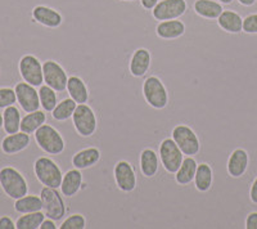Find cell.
<instances>
[{
	"label": "cell",
	"mask_w": 257,
	"mask_h": 229,
	"mask_svg": "<svg viewBox=\"0 0 257 229\" xmlns=\"http://www.w3.org/2000/svg\"><path fill=\"white\" fill-rule=\"evenodd\" d=\"M82 174L79 169H71L63 175L61 184V192L64 197H73L82 188Z\"/></svg>",
	"instance_id": "obj_18"
},
{
	"label": "cell",
	"mask_w": 257,
	"mask_h": 229,
	"mask_svg": "<svg viewBox=\"0 0 257 229\" xmlns=\"http://www.w3.org/2000/svg\"><path fill=\"white\" fill-rule=\"evenodd\" d=\"M158 2H160V0H141L142 7H143L144 9H147V11H152V9L157 6Z\"/></svg>",
	"instance_id": "obj_40"
},
{
	"label": "cell",
	"mask_w": 257,
	"mask_h": 229,
	"mask_svg": "<svg viewBox=\"0 0 257 229\" xmlns=\"http://www.w3.org/2000/svg\"><path fill=\"white\" fill-rule=\"evenodd\" d=\"M34 171L39 182L49 188H61L63 174L57 162L49 157H39L34 164Z\"/></svg>",
	"instance_id": "obj_2"
},
{
	"label": "cell",
	"mask_w": 257,
	"mask_h": 229,
	"mask_svg": "<svg viewBox=\"0 0 257 229\" xmlns=\"http://www.w3.org/2000/svg\"><path fill=\"white\" fill-rule=\"evenodd\" d=\"M45 214L43 211L29 212V214H22L16 221V228L17 229H40L41 223L44 221Z\"/></svg>",
	"instance_id": "obj_31"
},
{
	"label": "cell",
	"mask_w": 257,
	"mask_h": 229,
	"mask_svg": "<svg viewBox=\"0 0 257 229\" xmlns=\"http://www.w3.org/2000/svg\"><path fill=\"white\" fill-rule=\"evenodd\" d=\"M32 18L35 22L48 29H57L63 22V17L58 11L45 6H36L32 9Z\"/></svg>",
	"instance_id": "obj_14"
},
{
	"label": "cell",
	"mask_w": 257,
	"mask_h": 229,
	"mask_svg": "<svg viewBox=\"0 0 257 229\" xmlns=\"http://www.w3.org/2000/svg\"><path fill=\"white\" fill-rule=\"evenodd\" d=\"M0 229H16V223L9 216L0 217Z\"/></svg>",
	"instance_id": "obj_37"
},
{
	"label": "cell",
	"mask_w": 257,
	"mask_h": 229,
	"mask_svg": "<svg viewBox=\"0 0 257 229\" xmlns=\"http://www.w3.org/2000/svg\"><path fill=\"white\" fill-rule=\"evenodd\" d=\"M17 102L15 89L11 88H0V109L13 106Z\"/></svg>",
	"instance_id": "obj_34"
},
{
	"label": "cell",
	"mask_w": 257,
	"mask_h": 229,
	"mask_svg": "<svg viewBox=\"0 0 257 229\" xmlns=\"http://www.w3.org/2000/svg\"><path fill=\"white\" fill-rule=\"evenodd\" d=\"M245 228L247 229H257V211L249 212L245 219Z\"/></svg>",
	"instance_id": "obj_36"
},
{
	"label": "cell",
	"mask_w": 257,
	"mask_h": 229,
	"mask_svg": "<svg viewBox=\"0 0 257 229\" xmlns=\"http://www.w3.org/2000/svg\"><path fill=\"white\" fill-rule=\"evenodd\" d=\"M15 210L18 214H29V212L41 211L43 210V201L40 196L35 194H26L21 197L15 202Z\"/></svg>",
	"instance_id": "obj_28"
},
{
	"label": "cell",
	"mask_w": 257,
	"mask_h": 229,
	"mask_svg": "<svg viewBox=\"0 0 257 229\" xmlns=\"http://www.w3.org/2000/svg\"><path fill=\"white\" fill-rule=\"evenodd\" d=\"M123 2H134V0H123Z\"/></svg>",
	"instance_id": "obj_44"
},
{
	"label": "cell",
	"mask_w": 257,
	"mask_h": 229,
	"mask_svg": "<svg viewBox=\"0 0 257 229\" xmlns=\"http://www.w3.org/2000/svg\"><path fill=\"white\" fill-rule=\"evenodd\" d=\"M185 0H161L152 9L153 17L157 21L178 20L187 12Z\"/></svg>",
	"instance_id": "obj_11"
},
{
	"label": "cell",
	"mask_w": 257,
	"mask_h": 229,
	"mask_svg": "<svg viewBox=\"0 0 257 229\" xmlns=\"http://www.w3.org/2000/svg\"><path fill=\"white\" fill-rule=\"evenodd\" d=\"M219 2L221 4H230V3H233V0H219Z\"/></svg>",
	"instance_id": "obj_42"
},
{
	"label": "cell",
	"mask_w": 257,
	"mask_h": 229,
	"mask_svg": "<svg viewBox=\"0 0 257 229\" xmlns=\"http://www.w3.org/2000/svg\"><path fill=\"white\" fill-rule=\"evenodd\" d=\"M114 182H116L117 188L125 193H130L137 188V174H135L134 168L130 162L118 161L114 166Z\"/></svg>",
	"instance_id": "obj_12"
},
{
	"label": "cell",
	"mask_w": 257,
	"mask_h": 229,
	"mask_svg": "<svg viewBox=\"0 0 257 229\" xmlns=\"http://www.w3.org/2000/svg\"><path fill=\"white\" fill-rule=\"evenodd\" d=\"M35 142L41 151L48 155H61L66 148L63 137L52 125L44 124L35 132Z\"/></svg>",
	"instance_id": "obj_3"
},
{
	"label": "cell",
	"mask_w": 257,
	"mask_h": 229,
	"mask_svg": "<svg viewBox=\"0 0 257 229\" xmlns=\"http://www.w3.org/2000/svg\"><path fill=\"white\" fill-rule=\"evenodd\" d=\"M160 160L167 173L175 174L183 164L184 153L173 138H166L160 144Z\"/></svg>",
	"instance_id": "obj_7"
},
{
	"label": "cell",
	"mask_w": 257,
	"mask_h": 229,
	"mask_svg": "<svg viewBox=\"0 0 257 229\" xmlns=\"http://www.w3.org/2000/svg\"><path fill=\"white\" fill-rule=\"evenodd\" d=\"M222 11L224 8L220 2H215V0H196L194 2V12L206 20H217Z\"/></svg>",
	"instance_id": "obj_23"
},
{
	"label": "cell",
	"mask_w": 257,
	"mask_h": 229,
	"mask_svg": "<svg viewBox=\"0 0 257 229\" xmlns=\"http://www.w3.org/2000/svg\"><path fill=\"white\" fill-rule=\"evenodd\" d=\"M30 142H31L30 134L20 130L15 134H8L2 141V151L8 156L17 155L29 147Z\"/></svg>",
	"instance_id": "obj_16"
},
{
	"label": "cell",
	"mask_w": 257,
	"mask_h": 229,
	"mask_svg": "<svg viewBox=\"0 0 257 229\" xmlns=\"http://www.w3.org/2000/svg\"><path fill=\"white\" fill-rule=\"evenodd\" d=\"M213 182V173L212 169L208 164L202 162L197 166L196 176H194V185H196L197 191L199 192H207L212 187Z\"/></svg>",
	"instance_id": "obj_27"
},
{
	"label": "cell",
	"mask_w": 257,
	"mask_h": 229,
	"mask_svg": "<svg viewBox=\"0 0 257 229\" xmlns=\"http://www.w3.org/2000/svg\"><path fill=\"white\" fill-rule=\"evenodd\" d=\"M3 124H4V121H3V113H0V129L3 128Z\"/></svg>",
	"instance_id": "obj_43"
},
{
	"label": "cell",
	"mask_w": 257,
	"mask_h": 229,
	"mask_svg": "<svg viewBox=\"0 0 257 229\" xmlns=\"http://www.w3.org/2000/svg\"><path fill=\"white\" fill-rule=\"evenodd\" d=\"M100 160V151L95 147H89L85 150L79 151L76 155L72 157L73 168L79 170H85V169L93 168Z\"/></svg>",
	"instance_id": "obj_20"
},
{
	"label": "cell",
	"mask_w": 257,
	"mask_h": 229,
	"mask_svg": "<svg viewBox=\"0 0 257 229\" xmlns=\"http://www.w3.org/2000/svg\"><path fill=\"white\" fill-rule=\"evenodd\" d=\"M217 25L229 34H238L243 31V18L234 11H222L217 18Z\"/></svg>",
	"instance_id": "obj_21"
},
{
	"label": "cell",
	"mask_w": 257,
	"mask_h": 229,
	"mask_svg": "<svg viewBox=\"0 0 257 229\" xmlns=\"http://www.w3.org/2000/svg\"><path fill=\"white\" fill-rule=\"evenodd\" d=\"M197 162L193 159V156H187L183 160V164L179 168V170L175 173V180L180 185H188L194 180L197 171Z\"/></svg>",
	"instance_id": "obj_24"
},
{
	"label": "cell",
	"mask_w": 257,
	"mask_h": 229,
	"mask_svg": "<svg viewBox=\"0 0 257 229\" xmlns=\"http://www.w3.org/2000/svg\"><path fill=\"white\" fill-rule=\"evenodd\" d=\"M185 25L179 20L161 21L156 27V34L164 40H175L184 35Z\"/></svg>",
	"instance_id": "obj_17"
},
{
	"label": "cell",
	"mask_w": 257,
	"mask_h": 229,
	"mask_svg": "<svg viewBox=\"0 0 257 229\" xmlns=\"http://www.w3.org/2000/svg\"><path fill=\"white\" fill-rule=\"evenodd\" d=\"M0 187L12 200H18L29 193V185L25 176L12 166L0 169Z\"/></svg>",
	"instance_id": "obj_1"
},
{
	"label": "cell",
	"mask_w": 257,
	"mask_h": 229,
	"mask_svg": "<svg viewBox=\"0 0 257 229\" xmlns=\"http://www.w3.org/2000/svg\"><path fill=\"white\" fill-rule=\"evenodd\" d=\"M249 200L252 201V203L257 205V176L252 182L251 189H249Z\"/></svg>",
	"instance_id": "obj_38"
},
{
	"label": "cell",
	"mask_w": 257,
	"mask_h": 229,
	"mask_svg": "<svg viewBox=\"0 0 257 229\" xmlns=\"http://www.w3.org/2000/svg\"><path fill=\"white\" fill-rule=\"evenodd\" d=\"M151 67V53L148 49H137L130 61V74L134 77H142L148 72Z\"/></svg>",
	"instance_id": "obj_19"
},
{
	"label": "cell",
	"mask_w": 257,
	"mask_h": 229,
	"mask_svg": "<svg viewBox=\"0 0 257 229\" xmlns=\"http://www.w3.org/2000/svg\"><path fill=\"white\" fill-rule=\"evenodd\" d=\"M160 160L152 148H146L141 153V171L146 178H153L157 174Z\"/></svg>",
	"instance_id": "obj_25"
},
{
	"label": "cell",
	"mask_w": 257,
	"mask_h": 229,
	"mask_svg": "<svg viewBox=\"0 0 257 229\" xmlns=\"http://www.w3.org/2000/svg\"><path fill=\"white\" fill-rule=\"evenodd\" d=\"M21 112L17 107L9 106L4 108L3 112V129L7 134H15L21 130Z\"/></svg>",
	"instance_id": "obj_29"
},
{
	"label": "cell",
	"mask_w": 257,
	"mask_h": 229,
	"mask_svg": "<svg viewBox=\"0 0 257 229\" xmlns=\"http://www.w3.org/2000/svg\"><path fill=\"white\" fill-rule=\"evenodd\" d=\"M18 68H20V75L22 76L25 82L35 86V88L43 85V82H44L43 65L35 56L26 54V56L22 57L20 59Z\"/></svg>",
	"instance_id": "obj_8"
},
{
	"label": "cell",
	"mask_w": 257,
	"mask_h": 229,
	"mask_svg": "<svg viewBox=\"0 0 257 229\" xmlns=\"http://www.w3.org/2000/svg\"><path fill=\"white\" fill-rule=\"evenodd\" d=\"M243 31L245 34H257V13L243 18Z\"/></svg>",
	"instance_id": "obj_35"
},
{
	"label": "cell",
	"mask_w": 257,
	"mask_h": 229,
	"mask_svg": "<svg viewBox=\"0 0 257 229\" xmlns=\"http://www.w3.org/2000/svg\"><path fill=\"white\" fill-rule=\"evenodd\" d=\"M86 226V220L85 216L81 214H72L62 221L58 228L61 229H84Z\"/></svg>",
	"instance_id": "obj_33"
},
{
	"label": "cell",
	"mask_w": 257,
	"mask_h": 229,
	"mask_svg": "<svg viewBox=\"0 0 257 229\" xmlns=\"http://www.w3.org/2000/svg\"><path fill=\"white\" fill-rule=\"evenodd\" d=\"M249 165V155L243 148H237L231 152L228 160L226 170L231 178H240L245 174Z\"/></svg>",
	"instance_id": "obj_15"
},
{
	"label": "cell",
	"mask_w": 257,
	"mask_h": 229,
	"mask_svg": "<svg viewBox=\"0 0 257 229\" xmlns=\"http://www.w3.org/2000/svg\"><path fill=\"white\" fill-rule=\"evenodd\" d=\"M57 228H58V226H57L56 221L53 220V219H49V217H48V219H44V221H43L40 225V229H57Z\"/></svg>",
	"instance_id": "obj_39"
},
{
	"label": "cell",
	"mask_w": 257,
	"mask_h": 229,
	"mask_svg": "<svg viewBox=\"0 0 257 229\" xmlns=\"http://www.w3.org/2000/svg\"><path fill=\"white\" fill-rule=\"evenodd\" d=\"M39 98H40V104L44 108V111L52 112L54 107L57 106V94L56 90L52 89L50 86L41 85L39 89Z\"/></svg>",
	"instance_id": "obj_32"
},
{
	"label": "cell",
	"mask_w": 257,
	"mask_h": 229,
	"mask_svg": "<svg viewBox=\"0 0 257 229\" xmlns=\"http://www.w3.org/2000/svg\"><path fill=\"white\" fill-rule=\"evenodd\" d=\"M238 2L244 7H251L256 3V0H238Z\"/></svg>",
	"instance_id": "obj_41"
},
{
	"label": "cell",
	"mask_w": 257,
	"mask_h": 229,
	"mask_svg": "<svg viewBox=\"0 0 257 229\" xmlns=\"http://www.w3.org/2000/svg\"><path fill=\"white\" fill-rule=\"evenodd\" d=\"M72 123L77 134L82 138L93 137L96 130V116L86 103L77 104L72 114Z\"/></svg>",
	"instance_id": "obj_6"
},
{
	"label": "cell",
	"mask_w": 257,
	"mask_h": 229,
	"mask_svg": "<svg viewBox=\"0 0 257 229\" xmlns=\"http://www.w3.org/2000/svg\"><path fill=\"white\" fill-rule=\"evenodd\" d=\"M45 121H47V114L44 113V111L38 109V111L29 112L21 120V132H25L27 134H35L36 130L44 125Z\"/></svg>",
	"instance_id": "obj_26"
},
{
	"label": "cell",
	"mask_w": 257,
	"mask_h": 229,
	"mask_svg": "<svg viewBox=\"0 0 257 229\" xmlns=\"http://www.w3.org/2000/svg\"><path fill=\"white\" fill-rule=\"evenodd\" d=\"M44 82L56 91H64L67 88L68 76L64 68L56 61H45L43 65Z\"/></svg>",
	"instance_id": "obj_10"
},
{
	"label": "cell",
	"mask_w": 257,
	"mask_h": 229,
	"mask_svg": "<svg viewBox=\"0 0 257 229\" xmlns=\"http://www.w3.org/2000/svg\"><path fill=\"white\" fill-rule=\"evenodd\" d=\"M143 95L149 106L156 109H164L169 103L166 86L157 76H149L144 80Z\"/></svg>",
	"instance_id": "obj_4"
},
{
	"label": "cell",
	"mask_w": 257,
	"mask_h": 229,
	"mask_svg": "<svg viewBox=\"0 0 257 229\" xmlns=\"http://www.w3.org/2000/svg\"><path fill=\"white\" fill-rule=\"evenodd\" d=\"M76 107L77 103L72 98H66V99L57 103V106L52 111V118L57 121H67L68 119L72 118Z\"/></svg>",
	"instance_id": "obj_30"
},
{
	"label": "cell",
	"mask_w": 257,
	"mask_h": 229,
	"mask_svg": "<svg viewBox=\"0 0 257 229\" xmlns=\"http://www.w3.org/2000/svg\"><path fill=\"white\" fill-rule=\"evenodd\" d=\"M16 95H17V102L20 103L21 108L25 112L38 111L41 107L40 98H39V91L35 86L30 85L27 82H18L15 86Z\"/></svg>",
	"instance_id": "obj_13"
},
{
	"label": "cell",
	"mask_w": 257,
	"mask_h": 229,
	"mask_svg": "<svg viewBox=\"0 0 257 229\" xmlns=\"http://www.w3.org/2000/svg\"><path fill=\"white\" fill-rule=\"evenodd\" d=\"M173 139L185 156H194L201 150L198 135L187 125H178L174 128Z\"/></svg>",
	"instance_id": "obj_9"
},
{
	"label": "cell",
	"mask_w": 257,
	"mask_h": 229,
	"mask_svg": "<svg viewBox=\"0 0 257 229\" xmlns=\"http://www.w3.org/2000/svg\"><path fill=\"white\" fill-rule=\"evenodd\" d=\"M40 197L45 216L53 219L54 221H61L66 215V203L61 193L56 188L44 187L41 189Z\"/></svg>",
	"instance_id": "obj_5"
},
{
	"label": "cell",
	"mask_w": 257,
	"mask_h": 229,
	"mask_svg": "<svg viewBox=\"0 0 257 229\" xmlns=\"http://www.w3.org/2000/svg\"><path fill=\"white\" fill-rule=\"evenodd\" d=\"M66 90L68 91L70 97L72 98L77 104H82L89 100V90L84 80L79 76H71L68 77L67 88Z\"/></svg>",
	"instance_id": "obj_22"
}]
</instances>
